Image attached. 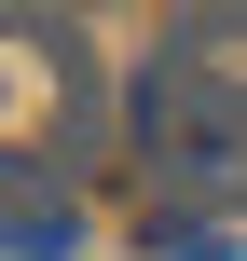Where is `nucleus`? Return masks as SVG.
I'll return each instance as SVG.
<instances>
[{"instance_id": "f257e3e1", "label": "nucleus", "mask_w": 247, "mask_h": 261, "mask_svg": "<svg viewBox=\"0 0 247 261\" xmlns=\"http://www.w3.org/2000/svg\"><path fill=\"white\" fill-rule=\"evenodd\" d=\"M138 151H151L165 193L247 220V83L220 69V55H165V69L138 83Z\"/></svg>"}, {"instance_id": "f03ea898", "label": "nucleus", "mask_w": 247, "mask_h": 261, "mask_svg": "<svg viewBox=\"0 0 247 261\" xmlns=\"http://www.w3.org/2000/svg\"><path fill=\"white\" fill-rule=\"evenodd\" d=\"M83 248V206L41 151H0V261H69Z\"/></svg>"}, {"instance_id": "7ed1b4c3", "label": "nucleus", "mask_w": 247, "mask_h": 261, "mask_svg": "<svg viewBox=\"0 0 247 261\" xmlns=\"http://www.w3.org/2000/svg\"><path fill=\"white\" fill-rule=\"evenodd\" d=\"M151 261H234L220 220H151Z\"/></svg>"}]
</instances>
